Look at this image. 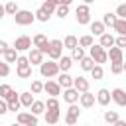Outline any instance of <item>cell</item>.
<instances>
[{
    "instance_id": "52a82bcc",
    "label": "cell",
    "mask_w": 126,
    "mask_h": 126,
    "mask_svg": "<svg viewBox=\"0 0 126 126\" xmlns=\"http://www.w3.org/2000/svg\"><path fill=\"white\" fill-rule=\"evenodd\" d=\"M18 124L22 126H37V116L32 112H18Z\"/></svg>"
},
{
    "instance_id": "816d5d0a",
    "label": "cell",
    "mask_w": 126,
    "mask_h": 126,
    "mask_svg": "<svg viewBox=\"0 0 126 126\" xmlns=\"http://www.w3.org/2000/svg\"><path fill=\"white\" fill-rule=\"evenodd\" d=\"M10 126H22V124H18V122H14V124H10Z\"/></svg>"
},
{
    "instance_id": "8d00e7d4",
    "label": "cell",
    "mask_w": 126,
    "mask_h": 126,
    "mask_svg": "<svg viewBox=\"0 0 126 126\" xmlns=\"http://www.w3.org/2000/svg\"><path fill=\"white\" fill-rule=\"evenodd\" d=\"M43 104H45L47 110H59V100H57V98H51V96H49L47 102H43Z\"/></svg>"
},
{
    "instance_id": "d6986e66",
    "label": "cell",
    "mask_w": 126,
    "mask_h": 126,
    "mask_svg": "<svg viewBox=\"0 0 126 126\" xmlns=\"http://www.w3.org/2000/svg\"><path fill=\"white\" fill-rule=\"evenodd\" d=\"M18 98H20V104H22V106H28V108H30V106H32V102L35 100V98H33V94H32V93H28V91H26V93H20V94H18Z\"/></svg>"
},
{
    "instance_id": "6da1fadb",
    "label": "cell",
    "mask_w": 126,
    "mask_h": 126,
    "mask_svg": "<svg viewBox=\"0 0 126 126\" xmlns=\"http://www.w3.org/2000/svg\"><path fill=\"white\" fill-rule=\"evenodd\" d=\"M96 65H102V63H106L108 59H106V49H102L98 43H93L91 45V55H89Z\"/></svg>"
},
{
    "instance_id": "7bdbcfd3",
    "label": "cell",
    "mask_w": 126,
    "mask_h": 126,
    "mask_svg": "<svg viewBox=\"0 0 126 126\" xmlns=\"http://www.w3.org/2000/svg\"><path fill=\"white\" fill-rule=\"evenodd\" d=\"M114 45H116L118 49H122V47H126V35H118V37L114 39Z\"/></svg>"
},
{
    "instance_id": "9c48e42d",
    "label": "cell",
    "mask_w": 126,
    "mask_h": 126,
    "mask_svg": "<svg viewBox=\"0 0 126 126\" xmlns=\"http://www.w3.org/2000/svg\"><path fill=\"white\" fill-rule=\"evenodd\" d=\"M43 91L47 94H51V98H57V94H61V87L55 83V81H47L43 83Z\"/></svg>"
},
{
    "instance_id": "44dd1931",
    "label": "cell",
    "mask_w": 126,
    "mask_h": 126,
    "mask_svg": "<svg viewBox=\"0 0 126 126\" xmlns=\"http://www.w3.org/2000/svg\"><path fill=\"white\" fill-rule=\"evenodd\" d=\"M93 43H94V37H93L91 33H87V35H81V37L77 39V45H79L81 49H83V47H91Z\"/></svg>"
},
{
    "instance_id": "f35d334b",
    "label": "cell",
    "mask_w": 126,
    "mask_h": 126,
    "mask_svg": "<svg viewBox=\"0 0 126 126\" xmlns=\"http://www.w3.org/2000/svg\"><path fill=\"white\" fill-rule=\"evenodd\" d=\"M122 71H124V61H122V63H112V65H110V73H112V75H120Z\"/></svg>"
},
{
    "instance_id": "5bb4252c",
    "label": "cell",
    "mask_w": 126,
    "mask_h": 126,
    "mask_svg": "<svg viewBox=\"0 0 126 126\" xmlns=\"http://www.w3.org/2000/svg\"><path fill=\"white\" fill-rule=\"evenodd\" d=\"M63 100L65 102H69V104H77L79 102V93L71 87V89H65L63 91Z\"/></svg>"
},
{
    "instance_id": "8fae6325",
    "label": "cell",
    "mask_w": 126,
    "mask_h": 126,
    "mask_svg": "<svg viewBox=\"0 0 126 126\" xmlns=\"http://www.w3.org/2000/svg\"><path fill=\"white\" fill-rule=\"evenodd\" d=\"M110 100H114L118 106H126V93L122 89H114L110 93Z\"/></svg>"
},
{
    "instance_id": "f6af8a7d",
    "label": "cell",
    "mask_w": 126,
    "mask_h": 126,
    "mask_svg": "<svg viewBox=\"0 0 126 126\" xmlns=\"http://www.w3.org/2000/svg\"><path fill=\"white\" fill-rule=\"evenodd\" d=\"M30 63H28V57H24V55H18V59H16V67H28Z\"/></svg>"
},
{
    "instance_id": "681fc988",
    "label": "cell",
    "mask_w": 126,
    "mask_h": 126,
    "mask_svg": "<svg viewBox=\"0 0 126 126\" xmlns=\"http://www.w3.org/2000/svg\"><path fill=\"white\" fill-rule=\"evenodd\" d=\"M112 126H126V122H124V120H116Z\"/></svg>"
},
{
    "instance_id": "74e56055",
    "label": "cell",
    "mask_w": 126,
    "mask_h": 126,
    "mask_svg": "<svg viewBox=\"0 0 126 126\" xmlns=\"http://www.w3.org/2000/svg\"><path fill=\"white\" fill-rule=\"evenodd\" d=\"M12 91H14V89H12L10 85H0V98H2V100H6V98H8V94H10Z\"/></svg>"
},
{
    "instance_id": "5b68a950",
    "label": "cell",
    "mask_w": 126,
    "mask_h": 126,
    "mask_svg": "<svg viewBox=\"0 0 126 126\" xmlns=\"http://www.w3.org/2000/svg\"><path fill=\"white\" fill-rule=\"evenodd\" d=\"M75 14H77V22H79L81 26L91 24V12H89V4H79V6H77V10H75Z\"/></svg>"
},
{
    "instance_id": "60d3db41",
    "label": "cell",
    "mask_w": 126,
    "mask_h": 126,
    "mask_svg": "<svg viewBox=\"0 0 126 126\" xmlns=\"http://www.w3.org/2000/svg\"><path fill=\"white\" fill-rule=\"evenodd\" d=\"M67 114H69V116H75V118H79L81 110H79V106H77V104H69V108H67Z\"/></svg>"
},
{
    "instance_id": "603a6c76",
    "label": "cell",
    "mask_w": 126,
    "mask_h": 126,
    "mask_svg": "<svg viewBox=\"0 0 126 126\" xmlns=\"http://www.w3.org/2000/svg\"><path fill=\"white\" fill-rule=\"evenodd\" d=\"M55 8H57V6H55V2H53V0H45V2L39 6V10H41V12H45L47 16H51V14L55 12Z\"/></svg>"
},
{
    "instance_id": "7c38bea8",
    "label": "cell",
    "mask_w": 126,
    "mask_h": 126,
    "mask_svg": "<svg viewBox=\"0 0 126 126\" xmlns=\"http://www.w3.org/2000/svg\"><path fill=\"white\" fill-rule=\"evenodd\" d=\"M122 49H118V47H110L108 51H106V59H110V63H122Z\"/></svg>"
},
{
    "instance_id": "9a60e30c",
    "label": "cell",
    "mask_w": 126,
    "mask_h": 126,
    "mask_svg": "<svg viewBox=\"0 0 126 126\" xmlns=\"http://www.w3.org/2000/svg\"><path fill=\"white\" fill-rule=\"evenodd\" d=\"M94 100H96L100 106H106V104L110 102V91H108V89H100V91L94 94Z\"/></svg>"
},
{
    "instance_id": "e575fe53",
    "label": "cell",
    "mask_w": 126,
    "mask_h": 126,
    "mask_svg": "<svg viewBox=\"0 0 126 126\" xmlns=\"http://www.w3.org/2000/svg\"><path fill=\"white\" fill-rule=\"evenodd\" d=\"M18 10H20V8H18V4H16V2H8V4L4 6V14H10V16H14Z\"/></svg>"
},
{
    "instance_id": "d590c367",
    "label": "cell",
    "mask_w": 126,
    "mask_h": 126,
    "mask_svg": "<svg viewBox=\"0 0 126 126\" xmlns=\"http://www.w3.org/2000/svg\"><path fill=\"white\" fill-rule=\"evenodd\" d=\"M55 14H57V16H59V18L63 20V18H65V16L69 14V6H67V4H59V6L55 8Z\"/></svg>"
},
{
    "instance_id": "2e32d148",
    "label": "cell",
    "mask_w": 126,
    "mask_h": 126,
    "mask_svg": "<svg viewBox=\"0 0 126 126\" xmlns=\"http://www.w3.org/2000/svg\"><path fill=\"white\" fill-rule=\"evenodd\" d=\"M79 104H81L83 108L94 106V94H93V93H83V94H79Z\"/></svg>"
},
{
    "instance_id": "4dcf8cb0",
    "label": "cell",
    "mask_w": 126,
    "mask_h": 126,
    "mask_svg": "<svg viewBox=\"0 0 126 126\" xmlns=\"http://www.w3.org/2000/svg\"><path fill=\"white\" fill-rule=\"evenodd\" d=\"M71 51H73V53L69 55V57H71V61H81V59L85 57V49H81L79 45H77L75 49H71Z\"/></svg>"
},
{
    "instance_id": "4fadbf2b",
    "label": "cell",
    "mask_w": 126,
    "mask_h": 126,
    "mask_svg": "<svg viewBox=\"0 0 126 126\" xmlns=\"http://www.w3.org/2000/svg\"><path fill=\"white\" fill-rule=\"evenodd\" d=\"M28 63H30V65H41V63H43V55H41L35 47H32L30 53H28Z\"/></svg>"
},
{
    "instance_id": "83f0119b",
    "label": "cell",
    "mask_w": 126,
    "mask_h": 126,
    "mask_svg": "<svg viewBox=\"0 0 126 126\" xmlns=\"http://www.w3.org/2000/svg\"><path fill=\"white\" fill-rule=\"evenodd\" d=\"M91 77H93L94 81H100V79L104 77V69H102V65H94V67L91 69Z\"/></svg>"
},
{
    "instance_id": "30bf717a",
    "label": "cell",
    "mask_w": 126,
    "mask_h": 126,
    "mask_svg": "<svg viewBox=\"0 0 126 126\" xmlns=\"http://www.w3.org/2000/svg\"><path fill=\"white\" fill-rule=\"evenodd\" d=\"M55 83H57L63 91H65V89H71V87H73V77H71L69 73H59V77H57Z\"/></svg>"
},
{
    "instance_id": "484cf974",
    "label": "cell",
    "mask_w": 126,
    "mask_h": 126,
    "mask_svg": "<svg viewBox=\"0 0 126 126\" xmlns=\"http://www.w3.org/2000/svg\"><path fill=\"white\" fill-rule=\"evenodd\" d=\"M16 75L20 79H30L32 77V65H28V67H16Z\"/></svg>"
},
{
    "instance_id": "f1b7e54d",
    "label": "cell",
    "mask_w": 126,
    "mask_h": 126,
    "mask_svg": "<svg viewBox=\"0 0 126 126\" xmlns=\"http://www.w3.org/2000/svg\"><path fill=\"white\" fill-rule=\"evenodd\" d=\"M116 20H118V18H116L114 14H110V12H108V14H104V16H102V26H104V28H106V26H110V28H114V24H116Z\"/></svg>"
},
{
    "instance_id": "ffe728a7",
    "label": "cell",
    "mask_w": 126,
    "mask_h": 126,
    "mask_svg": "<svg viewBox=\"0 0 126 126\" xmlns=\"http://www.w3.org/2000/svg\"><path fill=\"white\" fill-rule=\"evenodd\" d=\"M104 30H106V28L102 26V22H91V35H93V37H94V35L100 37V35L104 33Z\"/></svg>"
},
{
    "instance_id": "e0dca14e",
    "label": "cell",
    "mask_w": 126,
    "mask_h": 126,
    "mask_svg": "<svg viewBox=\"0 0 126 126\" xmlns=\"http://www.w3.org/2000/svg\"><path fill=\"white\" fill-rule=\"evenodd\" d=\"M98 45H100L102 49H110V47H114V35H112V33H108V32H104V33L100 35Z\"/></svg>"
},
{
    "instance_id": "d6a6232c",
    "label": "cell",
    "mask_w": 126,
    "mask_h": 126,
    "mask_svg": "<svg viewBox=\"0 0 126 126\" xmlns=\"http://www.w3.org/2000/svg\"><path fill=\"white\" fill-rule=\"evenodd\" d=\"M116 120H120L116 110H106V112H104V122H108V124H114Z\"/></svg>"
},
{
    "instance_id": "ab89813d",
    "label": "cell",
    "mask_w": 126,
    "mask_h": 126,
    "mask_svg": "<svg viewBox=\"0 0 126 126\" xmlns=\"http://www.w3.org/2000/svg\"><path fill=\"white\" fill-rule=\"evenodd\" d=\"M43 91V83L41 81H32V94H39Z\"/></svg>"
},
{
    "instance_id": "d4e9b609",
    "label": "cell",
    "mask_w": 126,
    "mask_h": 126,
    "mask_svg": "<svg viewBox=\"0 0 126 126\" xmlns=\"http://www.w3.org/2000/svg\"><path fill=\"white\" fill-rule=\"evenodd\" d=\"M45 122L47 124H57L59 122V110H45Z\"/></svg>"
},
{
    "instance_id": "7a4b0ae2",
    "label": "cell",
    "mask_w": 126,
    "mask_h": 126,
    "mask_svg": "<svg viewBox=\"0 0 126 126\" xmlns=\"http://www.w3.org/2000/svg\"><path fill=\"white\" fill-rule=\"evenodd\" d=\"M39 73H41V77H47V81H49L51 77L59 75V67H57L55 61H43L39 65Z\"/></svg>"
},
{
    "instance_id": "8992f818",
    "label": "cell",
    "mask_w": 126,
    "mask_h": 126,
    "mask_svg": "<svg viewBox=\"0 0 126 126\" xmlns=\"http://www.w3.org/2000/svg\"><path fill=\"white\" fill-rule=\"evenodd\" d=\"M12 49H16V53L18 51H28V49H32V39L28 35H20V37H16Z\"/></svg>"
},
{
    "instance_id": "836d02e7",
    "label": "cell",
    "mask_w": 126,
    "mask_h": 126,
    "mask_svg": "<svg viewBox=\"0 0 126 126\" xmlns=\"http://www.w3.org/2000/svg\"><path fill=\"white\" fill-rule=\"evenodd\" d=\"M45 41H49V39H47L43 33H35V35H33V39H32V43H33V47H35V49H37L39 45H43Z\"/></svg>"
},
{
    "instance_id": "cb8c5ba5",
    "label": "cell",
    "mask_w": 126,
    "mask_h": 126,
    "mask_svg": "<svg viewBox=\"0 0 126 126\" xmlns=\"http://www.w3.org/2000/svg\"><path fill=\"white\" fill-rule=\"evenodd\" d=\"M16 59H18L16 49L8 47V49H6V53H4V63H6V65H10V63H16Z\"/></svg>"
},
{
    "instance_id": "4316f807",
    "label": "cell",
    "mask_w": 126,
    "mask_h": 126,
    "mask_svg": "<svg viewBox=\"0 0 126 126\" xmlns=\"http://www.w3.org/2000/svg\"><path fill=\"white\" fill-rule=\"evenodd\" d=\"M77 39H79L77 35H67L61 43H63V47H67V49H75V47H77Z\"/></svg>"
},
{
    "instance_id": "ac0fdd59",
    "label": "cell",
    "mask_w": 126,
    "mask_h": 126,
    "mask_svg": "<svg viewBox=\"0 0 126 126\" xmlns=\"http://www.w3.org/2000/svg\"><path fill=\"white\" fill-rule=\"evenodd\" d=\"M71 65H73V61H71V57H69V55H61V57L57 59L59 73H67V71L71 69Z\"/></svg>"
},
{
    "instance_id": "ee69618b",
    "label": "cell",
    "mask_w": 126,
    "mask_h": 126,
    "mask_svg": "<svg viewBox=\"0 0 126 126\" xmlns=\"http://www.w3.org/2000/svg\"><path fill=\"white\" fill-rule=\"evenodd\" d=\"M8 75H10V65L0 61V77H8Z\"/></svg>"
},
{
    "instance_id": "7402d4cb",
    "label": "cell",
    "mask_w": 126,
    "mask_h": 126,
    "mask_svg": "<svg viewBox=\"0 0 126 126\" xmlns=\"http://www.w3.org/2000/svg\"><path fill=\"white\" fill-rule=\"evenodd\" d=\"M30 110H32V114H33V116H37V114L45 112V104H43V100H33V102H32V106H30Z\"/></svg>"
},
{
    "instance_id": "f546056e",
    "label": "cell",
    "mask_w": 126,
    "mask_h": 126,
    "mask_svg": "<svg viewBox=\"0 0 126 126\" xmlns=\"http://www.w3.org/2000/svg\"><path fill=\"white\" fill-rule=\"evenodd\" d=\"M114 32H116L118 35H126V20H116Z\"/></svg>"
},
{
    "instance_id": "7dc6e473",
    "label": "cell",
    "mask_w": 126,
    "mask_h": 126,
    "mask_svg": "<svg viewBox=\"0 0 126 126\" xmlns=\"http://www.w3.org/2000/svg\"><path fill=\"white\" fill-rule=\"evenodd\" d=\"M6 112H8V106H6V102L0 98V116H4Z\"/></svg>"
},
{
    "instance_id": "277c9868",
    "label": "cell",
    "mask_w": 126,
    "mask_h": 126,
    "mask_svg": "<svg viewBox=\"0 0 126 126\" xmlns=\"http://www.w3.org/2000/svg\"><path fill=\"white\" fill-rule=\"evenodd\" d=\"M33 14L30 12V10H18L16 14H14V22L18 24V26H30V24H33Z\"/></svg>"
},
{
    "instance_id": "bcb514c9",
    "label": "cell",
    "mask_w": 126,
    "mask_h": 126,
    "mask_svg": "<svg viewBox=\"0 0 126 126\" xmlns=\"http://www.w3.org/2000/svg\"><path fill=\"white\" fill-rule=\"evenodd\" d=\"M77 120H79V118H75V116H69V114H65V124L73 126V124H77Z\"/></svg>"
},
{
    "instance_id": "f907efd6",
    "label": "cell",
    "mask_w": 126,
    "mask_h": 126,
    "mask_svg": "<svg viewBox=\"0 0 126 126\" xmlns=\"http://www.w3.org/2000/svg\"><path fill=\"white\" fill-rule=\"evenodd\" d=\"M2 16H4V6L0 4V20H2Z\"/></svg>"
},
{
    "instance_id": "b9f144b4",
    "label": "cell",
    "mask_w": 126,
    "mask_h": 126,
    "mask_svg": "<svg viewBox=\"0 0 126 126\" xmlns=\"http://www.w3.org/2000/svg\"><path fill=\"white\" fill-rule=\"evenodd\" d=\"M33 18H35V20H39V22H43V24H45V22L49 20V16H47L45 12H41V10H37V12L33 14Z\"/></svg>"
},
{
    "instance_id": "3957f363",
    "label": "cell",
    "mask_w": 126,
    "mask_h": 126,
    "mask_svg": "<svg viewBox=\"0 0 126 126\" xmlns=\"http://www.w3.org/2000/svg\"><path fill=\"white\" fill-rule=\"evenodd\" d=\"M61 55H63V43H61V39H51L49 41V51H47L49 61H57Z\"/></svg>"
},
{
    "instance_id": "1f68e13d",
    "label": "cell",
    "mask_w": 126,
    "mask_h": 126,
    "mask_svg": "<svg viewBox=\"0 0 126 126\" xmlns=\"http://www.w3.org/2000/svg\"><path fill=\"white\" fill-rule=\"evenodd\" d=\"M79 63H81V69H83V71H91V69L94 67V61H93L91 57H87V55H85Z\"/></svg>"
},
{
    "instance_id": "ba28073f",
    "label": "cell",
    "mask_w": 126,
    "mask_h": 126,
    "mask_svg": "<svg viewBox=\"0 0 126 126\" xmlns=\"http://www.w3.org/2000/svg\"><path fill=\"white\" fill-rule=\"evenodd\" d=\"M73 89H75L79 94L89 93V81H87L85 77H75V79H73Z\"/></svg>"
},
{
    "instance_id": "c3c4849f",
    "label": "cell",
    "mask_w": 126,
    "mask_h": 126,
    "mask_svg": "<svg viewBox=\"0 0 126 126\" xmlns=\"http://www.w3.org/2000/svg\"><path fill=\"white\" fill-rule=\"evenodd\" d=\"M8 47H10V45H8V43H6L4 39H0V53H2V55L6 53V49H8Z\"/></svg>"
}]
</instances>
